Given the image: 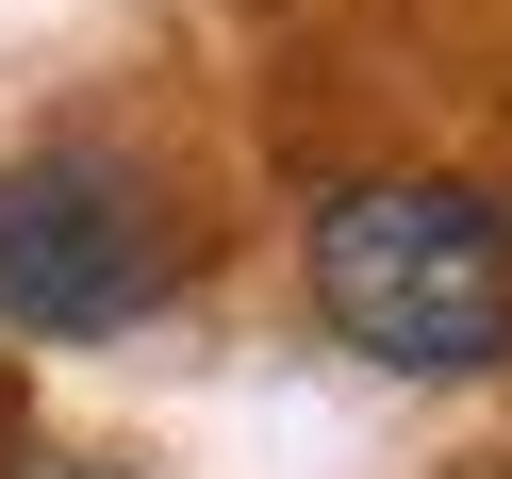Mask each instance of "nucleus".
I'll return each mask as SVG.
<instances>
[{
	"label": "nucleus",
	"instance_id": "nucleus-1",
	"mask_svg": "<svg viewBox=\"0 0 512 479\" xmlns=\"http://www.w3.org/2000/svg\"><path fill=\"white\" fill-rule=\"evenodd\" d=\"M314 298L364 364L463 380L512 347V215L463 199V182H347L314 215Z\"/></svg>",
	"mask_w": 512,
	"mask_h": 479
},
{
	"label": "nucleus",
	"instance_id": "nucleus-2",
	"mask_svg": "<svg viewBox=\"0 0 512 479\" xmlns=\"http://www.w3.org/2000/svg\"><path fill=\"white\" fill-rule=\"evenodd\" d=\"M166 298V232L100 166H0V314L50 347H100Z\"/></svg>",
	"mask_w": 512,
	"mask_h": 479
},
{
	"label": "nucleus",
	"instance_id": "nucleus-3",
	"mask_svg": "<svg viewBox=\"0 0 512 479\" xmlns=\"http://www.w3.org/2000/svg\"><path fill=\"white\" fill-rule=\"evenodd\" d=\"M50 479H116V463H50Z\"/></svg>",
	"mask_w": 512,
	"mask_h": 479
}]
</instances>
